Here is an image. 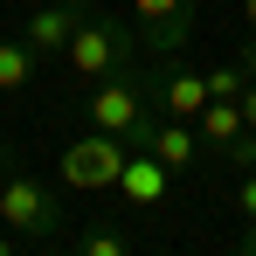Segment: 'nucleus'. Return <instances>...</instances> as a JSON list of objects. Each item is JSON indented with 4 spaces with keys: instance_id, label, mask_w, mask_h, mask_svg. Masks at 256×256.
I'll return each mask as SVG.
<instances>
[{
    "instance_id": "a211bd4d",
    "label": "nucleus",
    "mask_w": 256,
    "mask_h": 256,
    "mask_svg": "<svg viewBox=\"0 0 256 256\" xmlns=\"http://www.w3.org/2000/svg\"><path fill=\"white\" fill-rule=\"evenodd\" d=\"M250 166H256V132H250Z\"/></svg>"
},
{
    "instance_id": "1a4fd4ad",
    "label": "nucleus",
    "mask_w": 256,
    "mask_h": 256,
    "mask_svg": "<svg viewBox=\"0 0 256 256\" xmlns=\"http://www.w3.org/2000/svg\"><path fill=\"white\" fill-rule=\"evenodd\" d=\"M173 180H180V173H173L160 152H138V146H132L125 173H118V194H125V208H166V201H173Z\"/></svg>"
},
{
    "instance_id": "7ed1b4c3",
    "label": "nucleus",
    "mask_w": 256,
    "mask_h": 256,
    "mask_svg": "<svg viewBox=\"0 0 256 256\" xmlns=\"http://www.w3.org/2000/svg\"><path fill=\"white\" fill-rule=\"evenodd\" d=\"M125 160H132V138L84 125L70 146H62V152H56V180H62L70 194H118V173H125Z\"/></svg>"
},
{
    "instance_id": "4468645a",
    "label": "nucleus",
    "mask_w": 256,
    "mask_h": 256,
    "mask_svg": "<svg viewBox=\"0 0 256 256\" xmlns=\"http://www.w3.org/2000/svg\"><path fill=\"white\" fill-rule=\"evenodd\" d=\"M228 208L242 214V222H256V166H242V173H236V194H228Z\"/></svg>"
},
{
    "instance_id": "f8f14e48",
    "label": "nucleus",
    "mask_w": 256,
    "mask_h": 256,
    "mask_svg": "<svg viewBox=\"0 0 256 256\" xmlns=\"http://www.w3.org/2000/svg\"><path fill=\"white\" fill-rule=\"evenodd\" d=\"M70 250L76 256H132V228L125 222H90V228L70 236Z\"/></svg>"
},
{
    "instance_id": "f257e3e1",
    "label": "nucleus",
    "mask_w": 256,
    "mask_h": 256,
    "mask_svg": "<svg viewBox=\"0 0 256 256\" xmlns=\"http://www.w3.org/2000/svg\"><path fill=\"white\" fill-rule=\"evenodd\" d=\"M0 222L28 242V250H56L70 242V187L35 180V173H7L0 180Z\"/></svg>"
},
{
    "instance_id": "6e6552de",
    "label": "nucleus",
    "mask_w": 256,
    "mask_h": 256,
    "mask_svg": "<svg viewBox=\"0 0 256 256\" xmlns=\"http://www.w3.org/2000/svg\"><path fill=\"white\" fill-rule=\"evenodd\" d=\"M138 152H160L173 173H194L201 160H208V146H201V132L187 125V118H160L152 111V125L138 132Z\"/></svg>"
},
{
    "instance_id": "9d476101",
    "label": "nucleus",
    "mask_w": 256,
    "mask_h": 256,
    "mask_svg": "<svg viewBox=\"0 0 256 256\" xmlns=\"http://www.w3.org/2000/svg\"><path fill=\"white\" fill-rule=\"evenodd\" d=\"M194 132H201V146H208V160H222L228 166V152H236V138H242V97H208L201 104V118H194Z\"/></svg>"
},
{
    "instance_id": "f3484780",
    "label": "nucleus",
    "mask_w": 256,
    "mask_h": 256,
    "mask_svg": "<svg viewBox=\"0 0 256 256\" xmlns=\"http://www.w3.org/2000/svg\"><path fill=\"white\" fill-rule=\"evenodd\" d=\"M242 250H250V256H256V222H242Z\"/></svg>"
},
{
    "instance_id": "ddd939ff",
    "label": "nucleus",
    "mask_w": 256,
    "mask_h": 256,
    "mask_svg": "<svg viewBox=\"0 0 256 256\" xmlns=\"http://www.w3.org/2000/svg\"><path fill=\"white\" fill-rule=\"evenodd\" d=\"M250 84H256V62H250V56H228V62H208V90H214V97H242Z\"/></svg>"
},
{
    "instance_id": "dca6fc26",
    "label": "nucleus",
    "mask_w": 256,
    "mask_h": 256,
    "mask_svg": "<svg viewBox=\"0 0 256 256\" xmlns=\"http://www.w3.org/2000/svg\"><path fill=\"white\" fill-rule=\"evenodd\" d=\"M242 125H250V132H256V84H250V90H242Z\"/></svg>"
},
{
    "instance_id": "0eeeda50",
    "label": "nucleus",
    "mask_w": 256,
    "mask_h": 256,
    "mask_svg": "<svg viewBox=\"0 0 256 256\" xmlns=\"http://www.w3.org/2000/svg\"><path fill=\"white\" fill-rule=\"evenodd\" d=\"M194 0H132V21L146 35V56H180L194 42Z\"/></svg>"
},
{
    "instance_id": "2eb2a0df",
    "label": "nucleus",
    "mask_w": 256,
    "mask_h": 256,
    "mask_svg": "<svg viewBox=\"0 0 256 256\" xmlns=\"http://www.w3.org/2000/svg\"><path fill=\"white\" fill-rule=\"evenodd\" d=\"M14 250H28V242H21V236H14V228L0 222V256H14Z\"/></svg>"
},
{
    "instance_id": "39448f33",
    "label": "nucleus",
    "mask_w": 256,
    "mask_h": 256,
    "mask_svg": "<svg viewBox=\"0 0 256 256\" xmlns=\"http://www.w3.org/2000/svg\"><path fill=\"white\" fill-rule=\"evenodd\" d=\"M146 90H152V111L160 118H201V104H208V70H194L187 56H152V70H146Z\"/></svg>"
},
{
    "instance_id": "9b49d317",
    "label": "nucleus",
    "mask_w": 256,
    "mask_h": 256,
    "mask_svg": "<svg viewBox=\"0 0 256 256\" xmlns=\"http://www.w3.org/2000/svg\"><path fill=\"white\" fill-rule=\"evenodd\" d=\"M35 70H42V56L28 48V35H0V97L28 90V84H35Z\"/></svg>"
},
{
    "instance_id": "423d86ee",
    "label": "nucleus",
    "mask_w": 256,
    "mask_h": 256,
    "mask_svg": "<svg viewBox=\"0 0 256 256\" xmlns=\"http://www.w3.org/2000/svg\"><path fill=\"white\" fill-rule=\"evenodd\" d=\"M90 14H97V0H35L28 21H21V35H28V48L48 62V56H62V48L76 42V28H84Z\"/></svg>"
},
{
    "instance_id": "f03ea898",
    "label": "nucleus",
    "mask_w": 256,
    "mask_h": 256,
    "mask_svg": "<svg viewBox=\"0 0 256 256\" xmlns=\"http://www.w3.org/2000/svg\"><path fill=\"white\" fill-rule=\"evenodd\" d=\"M138 56H146V35H138V21L132 14H90L84 28H76V42L62 48V62H70V76L76 84H104V76H118V70H138Z\"/></svg>"
},
{
    "instance_id": "20e7f679",
    "label": "nucleus",
    "mask_w": 256,
    "mask_h": 256,
    "mask_svg": "<svg viewBox=\"0 0 256 256\" xmlns=\"http://www.w3.org/2000/svg\"><path fill=\"white\" fill-rule=\"evenodd\" d=\"M84 125L118 132V138H132V146H138V132L152 125V90H146V70H118V76L90 84V97H84Z\"/></svg>"
}]
</instances>
